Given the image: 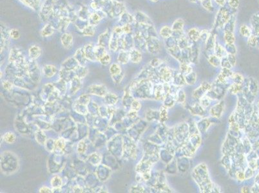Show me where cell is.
<instances>
[{
  "label": "cell",
  "instance_id": "cell-1",
  "mask_svg": "<svg viewBox=\"0 0 259 193\" xmlns=\"http://www.w3.org/2000/svg\"><path fill=\"white\" fill-rule=\"evenodd\" d=\"M88 90L91 94H95L98 96H104L106 94V88L105 86L102 85H93L88 88Z\"/></svg>",
  "mask_w": 259,
  "mask_h": 193
},
{
  "label": "cell",
  "instance_id": "cell-2",
  "mask_svg": "<svg viewBox=\"0 0 259 193\" xmlns=\"http://www.w3.org/2000/svg\"><path fill=\"white\" fill-rule=\"evenodd\" d=\"M61 43L65 48H70L73 44V38L68 33H65L61 36Z\"/></svg>",
  "mask_w": 259,
  "mask_h": 193
},
{
  "label": "cell",
  "instance_id": "cell-3",
  "mask_svg": "<svg viewBox=\"0 0 259 193\" xmlns=\"http://www.w3.org/2000/svg\"><path fill=\"white\" fill-rule=\"evenodd\" d=\"M28 53H29V56L31 59H38L40 56L41 54V50L38 46L33 45V46H31V48H29Z\"/></svg>",
  "mask_w": 259,
  "mask_h": 193
},
{
  "label": "cell",
  "instance_id": "cell-4",
  "mask_svg": "<svg viewBox=\"0 0 259 193\" xmlns=\"http://www.w3.org/2000/svg\"><path fill=\"white\" fill-rule=\"evenodd\" d=\"M43 72L46 77L50 78L56 73V68L54 66L46 65L43 68Z\"/></svg>",
  "mask_w": 259,
  "mask_h": 193
},
{
  "label": "cell",
  "instance_id": "cell-5",
  "mask_svg": "<svg viewBox=\"0 0 259 193\" xmlns=\"http://www.w3.org/2000/svg\"><path fill=\"white\" fill-rule=\"evenodd\" d=\"M94 52H95V57H96L97 61H99L101 57L106 54V52L105 50V47L103 46H97L96 47H94Z\"/></svg>",
  "mask_w": 259,
  "mask_h": 193
},
{
  "label": "cell",
  "instance_id": "cell-6",
  "mask_svg": "<svg viewBox=\"0 0 259 193\" xmlns=\"http://www.w3.org/2000/svg\"><path fill=\"white\" fill-rule=\"evenodd\" d=\"M130 54V59L133 63H139V61L141 60V54L139 51L136 50H132L129 53Z\"/></svg>",
  "mask_w": 259,
  "mask_h": 193
},
{
  "label": "cell",
  "instance_id": "cell-7",
  "mask_svg": "<svg viewBox=\"0 0 259 193\" xmlns=\"http://www.w3.org/2000/svg\"><path fill=\"white\" fill-rule=\"evenodd\" d=\"M109 71L110 74L113 77L118 76V75H120L121 72V67L119 64L113 63L110 67Z\"/></svg>",
  "mask_w": 259,
  "mask_h": 193
},
{
  "label": "cell",
  "instance_id": "cell-8",
  "mask_svg": "<svg viewBox=\"0 0 259 193\" xmlns=\"http://www.w3.org/2000/svg\"><path fill=\"white\" fill-rule=\"evenodd\" d=\"M130 59V54L127 52H123L120 53L119 55V57L117 60H118L119 63L121 64H126L128 63V61H129Z\"/></svg>",
  "mask_w": 259,
  "mask_h": 193
},
{
  "label": "cell",
  "instance_id": "cell-9",
  "mask_svg": "<svg viewBox=\"0 0 259 193\" xmlns=\"http://www.w3.org/2000/svg\"><path fill=\"white\" fill-rule=\"evenodd\" d=\"M16 135L12 132H8L3 136V140L8 144H13L16 141Z\"/></svg>",
  "mask_w": 259,
  "mask_h": 193
},
{
  "label": "cell",
  "instance_id": "cell-10",
  "mask_svg": "<svg viewBox=\"0 0 259 193\" xmlns=\"http://www.w3.org/2000/svg\"><path fill=\"white\" fill-rule=\"evenodd\" d=\"M53 33H54V28H53L52 26L50 25V24H46L42 30L41 35L43 37H48L52 35Z\"/></svg>",
  "mask_w": 259,
  "mask_h": 193
},
{
  "label": "cell",
  "instance_id": "cell-11",
  "mask_svg": "<svg viewBox=\"0 0 259 193\" xmlns=\"http://www.w3.org/2000/svg\"><path fill=\"white\" fill-rule=\"evenodd\" d=\"M51 184L54 188H59L62 185V180L58 176H55L51 180Z\"/></svg>",
  "mask_w": 259,
  "mask_h": 193
},
{
  "label": "cell",
  "instance_id": "cell-12",
  "mask_svg": "<svg viewBox=\"0 0 259 193\" xmlns=\"http://www.w3.org/2000/svg\"><path fill=\"white\" fill-rule=\"evenodd\" d=\"M189 36L193 39V40L196 41L197 40H198V38L200 36L199 32H198V30L195 29V28H193V29H191L190 31H189Z\"/></svg>",
  "mask_w": 259,
  "mask_h": 193
},
{
  "label": "cell",
  "instance_id": "cell-13",
  "mask_svg": "<svg viewBox=\"0 0 259 193\" xmlns=\"http://www.w3.org/2000/svg\"><path fill=\"white\" fill-rule=\"evenodd\" d=\"M161 34L162 35V37L164 38H168V37L170 36V35L172 34V30L169 28L168 27H162V29L161 30Z\"/></svg>",
  "mask_w": 259,
  "mask_h": 193
},
{
  "label": "cell",
  "instance_id": "cell-14",
  "mask_svg": "<svg viewBox=\"0 0 259 193\" xmlns=\"http://www.w3.org/2000/svg\"><path fill=\"white\" fill-rule=\"evenodd\" d=\"M240 33L243 36L245 37H249L250 36L251 31L249 27H248L246 25H242L240 27Z\"/></svg>",
  "mask_w": 259,
  "mask_h": 193
},
{
  "label": "cell",
  "instance_id": "cell-15",
  "mask_svg": "<svg viewBox=\"0 0 259 193\" xmlns=\"http://www.w3.org/2000/svg\"><path fill=\"white\" fill-rule=\"evenodd\" d=\"M110 61H111L110 56L107 54L105 55H104L103 57H101V58L99 59V62L102 64H103V65H108V64L110 63Z\"/></svg>",
  "mask_w": 259,
  "mask_h": 193
},
{
  "label": "cell",
  "instance_id": "cell-16",
  "mask_svg": "<svg viewBox=\"0 0 259 193\" xmlns=\"http://www.w3.org/2000/svg\"><path fill=\"white\" fill-rule=\"evenodd\" d=\"M225 39L227 43H234V41H235V38H234V35H233L232 33L226 32L225 34Z\"/></svg>",
  "mask_w": 259,
  "mask_h": 193
},
{
  "label": "cell",
  "instance_id": "cell-17",
  "mask_svg": "<svg viewBox=\"0 0 259 193\" xmlns=\"http://www.w3.org/2000/svg\"><path fill=\"white\" fill-rule=\"evenodd\" d=\"M9 35L13 39H17L20 37V33L17 29H12L9 32Z\"/></svg>",
  "mask_w": 259,
  "mask_h": 193
},
{
  "label": "cell",
  "instance_id": "cell-18",
  "mask_svg": "<svg viewBox=\"0 0 259 193\" xmlns=\"http://www.w3.org/2000/svg\"><path fill=\"white\" fill-rule=\"evenodd\" d=\"M55 146L57 148L59 149V150H63L65 147V141L63 140V139H59L58 140H57L55 143Z\"/></svg>",
  "mask_w": 259,
  "mask_h": 193
},
{
  "label": "cell",
  "instance_id": "cell-19",
  "mask_svg": "<svg viewBox=\"0 0 259 193\" xmlns=\"http://www.w3.org/2000/svg\"><path fill=\"white\" fill-rule=\"evenodd\" d=\"M86 150V145L83 142H79L77 146V151L79 153H83Z\"/></svg>",
  "mask_w": 259,
  "mask_h": 193
},
{
  "label": "cell",
  "instance_id": "cell-20",
  "mask_svg": "<svg viewBox=\"0 0 259 193\" xmlns=\"http://www.w3.org/2000/svg\"><path fill=\"white\" fill-rule=\"evenodd\" d=\"M141 108V104L137 101H134L131 104V109L134 111H138Z\"/></svg>",
  "mask_w": 259,
  "mask_h": 193
},
{
  "label": "cell",
  "instance_id": "cell-21",
  "mask_svg": "<svg viewBox=\"0 0 259 193\" xmlns=\"http://www.w3.org/2000/svg\"><path fill=\"white\" fill-rule=\"evenodd\" d=\"M256 43H257V39H256L255 37L251 35L248 41V44H249L251 46H253L256 45Z\"/></svg>",
  "mask_w": 259,
  "mask_h": 193
},
{
  "label": "cell",
  "instance_id": "cell-22",
  "mask_svg": "<svg viewBox=\"0 0 259 193\" xmlns=\"http://www.w3.org/2000/svg\"><path fill=\"white\" fill-rule=\"evenodd\" d=\"M230 5L232 7L237 8L239 5V0H230Z\"/></svg>",
  "mask_w": 259,
  "mask_h": 193
},
{
  "label": "cell",
  "instance_id": "cell-23",
  "mask_svg": "<svg viewBox=\"0 0 259 193\" xmlns=\"http://www.w3.org/2000/svg\"><path fill=\"white\" fill-rule=\"evenodd\" d=\"M39 192H43V193H50L52 192V190L50 189H49V187H43L39 189Z\"/></svg>",
  "mask_w": 259,
  "mask_h": 193
},
{
  "label": "cell",
  "instance_id": "cell-24",
  "mask_svg": "<svg viewBox=\"0 0 259 193\" xmlns=\"http://www.w3.org/2000/svg\"><path fill=\"white\" fill-rule=\"evenodd\" d=\"M3 85V87L5 89H7V90H10L11 88H12V84L9 82H4Z\"/></svg>",
  "mask_w": 259,
  "mask_h": 193
},
{
  "label": "cell",
  "instance_id": "cell-25",
  "mask_svg": "<svg viewBox=\"0 0 259 193\" xmlns=\"http://www.w3.org/2000/svg\"><path fill=\"white\" fill-rule=\"evenodd\" d=\"M123 30L124 31V32H130V27H129V26H128V25H127V26H125V27H123Z\"/></svg>",
  "mask_w": 259,
  "mask_h": 193
},
{
  "label": "cell",
  "instance_id": "cell-26",
  "mask_svg": "<svg viewBox=\"0 0 259 193\" xmlns=\"http://www.w3.org/2000/svg\"><path fill=\"white\" fill-rule=\"evenodd\" d=\"M153 1H157V0H153Z\"/></svg>",
  "mask_w": 259,
  "mask_h": 193
}]
</instances>
